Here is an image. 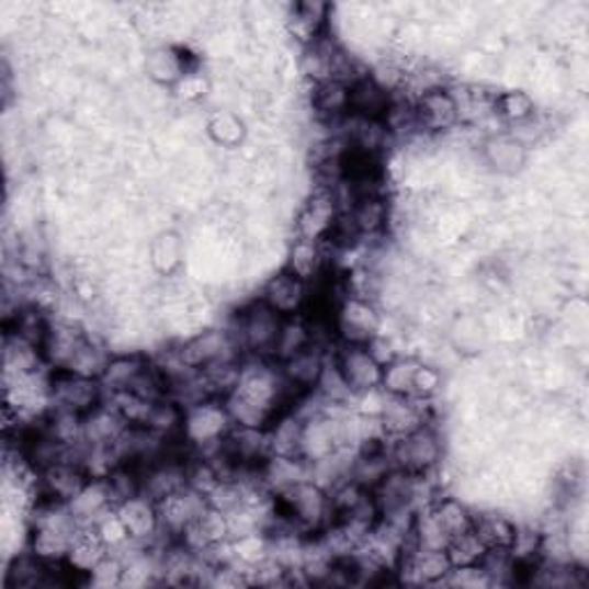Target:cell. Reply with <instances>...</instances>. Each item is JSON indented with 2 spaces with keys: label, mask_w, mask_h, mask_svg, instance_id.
<instances>
[{
  "label": "cell",
  "mask_w": 589,
  "mask_h": 589,
  "mask_svg": "<svg viewBox=\"0 0 589 589\" xmlns=\"http://www.w3.org/2000/svg\"><path fill=\"white\" fill-rule=\"evenodd\" d=\"M274 509L279 521H284L299 536H318L335 521L329 492L314 479L276 495Z\"/></svg>",
  "instance_id": "6da1fadb"
},
{
  "label": "cell",
  "mask_w": 589,
  "mask_h": 589,
  "mask_svg": "<svg viewBox=\"0 0 589 589\" xmlns=\"http://www.w3.org/2000/svg\"><path fill=\"white\" fill-rule=\"evenodd\" d=\"M281 322L284 318L274 314L263 299H256L235 316L230 332L238 339L245 358L272 360Z\"/></svg>",
  "instance_id": "7a4b0ae2"
},
{
  "label": "cell",
  "mask_w": 589,
  "mask_h": 589,
  "mask_svg": "<svg viewBox=\"0 0 589 589\" xmlns=\"http://www.w3.org/2000/svg\"><path fill=\"white\" fill-rule=\"evenodd\" d=\"M337 343L369 346L383 335V314L373 299L360 295H346L339 299L332 314Z\"/></svg>",
  "instance_id": "3957f363"
},
{
  "label": "cell",
  "mask_w": 589,
  "mask_h": 589,
  "mask_svg": "<svg viewBox=\"0 0 589 589\" xmlns=\"http://www.w3.org/2000/svg\"><path fill=\"white\" fill-rule=\"evenodd\" d=\"M389 452L394 467L406 469L410 475L427 477L440 467L444 446L433 423H423V427L410 431L408 435L389 440Z\"/></svg>",
  "instance_id": "277c9868"
},
{
  "label": "cell",
  "mask_w": 589,
  "mask_h": 589,
  "mask_svg": "<svg viewBox=\"0 0 589 589\" xmlns=\"http://www.w3.org/2000/svg\"><path fill=\"white\" fill-rule=\"evenodd\" d=\"M233 429L230 415L224 406V398H207L196 406L184 408L182 442L192 452H207L217 446Z\"/></svg>",
  "instance_id": "5b68a950"
},
{
  "label": "cell",
  "mask_w": 589,
  "mask_h": 589,
  "mask_svg": "<svg viewBox=\"0 0 589 589\" xmlns=\"http://www.w3.org/2000/svg\"><path fill=\"white\" fill-rule=\"evenodd\" d=\"M175 355L184 366L196 369V371L245 360L238 339H235L230 329H222V327L203 329V332L194 335L192 339H186L175 350Z\"/></svg>",
  "instance_id": "8992f818"
},
{
  "label": "cell",
  "mask_w": 589,
  "mask_h": 589,
  "mask_svg": "<svg viewBox=\"0 0 589 589\" xmlns=\"http://www.w3.org/2000/svg\"><path fill=\"white\" fill-rule=\"evenodd\" d=\"M49 396L54 408H63L83 417L102 404L104 389L100 381L56 369L49 373Z\"/></svg>",
  "instance_id": "52a82bcc"
},
{
  "label": "cell",
  "mask_w": 589,
  "mask_h": 589,
  "mask_svg": "<svg viewBox=\"0 0 589 589\" xmlns=\"http://www.w3.org/2000/svg\"><path fill=\"white\" fill-rule=\"evenodd\" d=\"M205 507H207L205 495H201L192 488H182V490L169 495L167 500L157 502L159 530H161L159 544L180 541L184 536V532L190 530V525L205 511Z\"/></svg>",
  "instance_id": "ba28073f"
},
{
  "label": "cell",
  "mask_w": 589,
  "mask_h": 589,
  "mask_svg": "<svg viewBox=\"0 0 589 589\" xmlns=\"http://www.w3.org/2000/svg\"><path fill=\"white\" fill-rule=\"evenodd\" d=\"M332 362L337 364L343 381L352 389V394L360 396L373 389H381L383 381V364L373 358L369 346H343L339 343L335 350Z\"/></svg>",
  "instance_id": "9c48e42d"
},
{
  "label": "cell",
  "mask_w": 589,
  "mask_h": 589,
  "mask_svg": "<svg viewBox=\"0 0 589 589\" xmlns=\"http://www.w3.org/2000/svg\"><path fill=\"white\" fill-rule=\"evenodd\" d=\"M339 215L341 209L335 199V192L329 190V186H320V190L314 192L312 199L299 209V215L295 219L297 238L327 242L329 235L335 233Z\"/></svg>",
  "instance_id": "30bf717a"
},
{
  "label": "cell",
  "mask_w": 589,
  "mask_h": 589,
  "mask_svg": "<svg viewBox=\"0 0 589 589\" xmlns=\"http://www.w3.org/2000/svg\"><path fill=\"white\" fill-rule=\"evenodd\" d=\"M417 127L423 134H444L454 129L458 121L456 102L450 88H431L412 100Z\"/></svg>",
  "instance_id": "8fae6325"
},
{
  "label": "cell",
  "mask_w": 589,
  "mask_h": 589,
  "mask_svg": "<svg viewBox=\"0 0 589 589\" xmlns=\"http://www.w3.org/2000/svg\"><path fill=\"white\" fill-rule=\"evenodd\" d=\"M261 299L281 318H295L302 316L306 306L312 304V286L293 272L284 270L268 279Z\"/></svg>",
  "instance_id": "7c38bea8"
},
{
  "label": "cell",
  "mask_w": 589,
  "mask_h": 589,
  "mask_svg": "<svg viewBox=\"0 0 589 589\" xmlns=\"http://www.w3.org/2000/svg\"><path fill=\"white\" fill-rule=\"evenodd\" d=\"M452 574V562L446 551H429V548H410L400 557L396 576L400 582L408 585H442L446 576Z\"/></svg>",
  "instance_id": "4fadbf2b"
},
{
  "label": "cell",
  "mask_w": 589,
  "mask_h": 589,
  "mask_svg": "<svg viewBox=\"0 0 589 589\" xmlns=\"http://www.w3.org/2000/svg\"><path fill=\"white\" fill-rule=\"evenodd\" d=\"M378 419L387 440L408 435L410 431L423 427V423H431L429 400L417 396H387Z\"/></svg>",
  "instance_id": "5bb4252c"
},
{
  "label": "cell",
  "mask_w": 589,
  "mask_h": 589,
  "mask_svg": "<svg viewBox=\"0 0 589 589\" xmlns=\"http://www.w3.org/2000/svg\"><path fill=\"white\" fill-rule=\"evenodd\" d=\"M341 219L360 240L378 238L389 226V201L385 194L358 196L341 212Z\"/></svg>",
  "instance_id": "9a60e30c"
},
{
  "label": "cell",
  "mask_w": 589,
  "mask_h": 589,
  "mask_svg": "<svg viewBox=\"0 0 589 589\" xmlns=\"http://www.w3.org/2000/svg\"><path fill=\"white\" fill-rule=\"evenodd\" d=\"M115 513L121 516L129 541H134V544L157 546L161 541L157 502L146 498V495H136V498L115 505Z\"/></svg>",
  "instance_id": "2e32d148"
},
{
  "label": "cell",
  "mask_w": 589,
  "mask_h": 589,
  "mask_svg": "<svg viewBox=\"0 0 589 589\" xmlns=\"http://www.w3.org/2000/svg\"><path fill=\"white\" fill-rule=\"evenodd\" d=\"M258 477L261 486L270 495H284L286 490L295 488L302 482L312 479V465L299 456H268L263 465L258 467Z\"/></svg>",
  "instance_id": "e0dca14e"
},
{
  "label": "cell",
  "mask_w": 589,
  "mask_h": 589,
  "mask_svg": "<svg viewBox=\"0 0 589 589\" xmlns=\"http://www.w3.org/2000/svg\"><path fill=\"white\" fill-rule=\"evenodd\" d=\"M329 360V352L316 346H309L306 350L297 352L295 358L281 362L279 371L284 375L286 383L297 389L299 394H309L316 389L320 375L325 371V364Z\"/></svg>",
  "instance_id": "ac0fdd59"
},
{
  "label": "cell",
  "mask_w": 589,
  "mask_h": 589,
  "mask_svg": "<svg viewBox=\"0 0 589 589\" xmlns=\"http://www.w3.org/2000/svg\"><path fill=\"white\" fill-rule=\"evenodd\" d=\"M394 102V92L383 88L371 75L350 83V115L366 121H385Z\"/></svg>",
  "instance_id": "d6986e66"
},
{
  "label": "cell",
  "mask_w": 589,
  "mask_h": 589,
  "mask_svg": "<svg viewBox=\"0 0 589 589\" xmlns=\"http://www.w3.org/2000/svg\"><path fill=\"white\" fill-rule=\"evenodd\" d=\"M86 337L88 335L72 320H52L49 332H46V339L42 343L44 360L52 366V371L65 369L69 360L75 358L79 346L86 341Z\"/></svg>",
  "instance_id": "ffe728a7"
},
{
  "label": "cell",
  "mask_w": 589,
  "mask_h": 589,
  "mask_svg": "<svg viewBox=\"0 0 589 589\" xmlns=\"http://www.w3.org/2000/svg\"><path fill=\"white\" fill-rule=\"evenodd\" d=\"M88 477L75 461L58 463L37 475V498L69 502L86 486Z\"/></svg>",
  "instance_id": "44dd1931"
},
{
  "label": "cell",
  "mask_w": 589,
  "mask_h": 589,
  "mask_svg": "<svg viewBox=\"0 0 589 589\" xmlns=\"http://www.w3.org/2000/svg\"><path fill=\"white\" fill-rule=\"evenodd\" d=\"M482 157L492 173L516 175L521 173L528 163V148H523L507 132L490 134L482 146Z\"/></svg>",
  "instance_id": "7402d4cb"
},
{
  "label": "cell",
  "mask_w": 589,
  "mask_h": 589,
  "mask_svg": "<svg viewBox=\"0 0 589 589\" xmlns=\"http://www.w3.org/2000/svg\"><path fill=\"white\" fill-rule=\"evenodd\" d=\"M67 505L79 528H92L102 516L115 509L106 479H88L86 486Z\"/></svg>",
  "instance_id": "603a6c76"
},
{
  "label": "cell",
  "mask_w": 589,
  "mask_h": 589,
  "mask_svg": "<svg viewBox=\"0 0 589 589\" xmlns=\"http://www.w3.org/2000/svg\"><path fill=\"white\" fill-rule=\"evenodd\" d=\"M180 541L194 553H205L209 548L224 544V541H230L228 516L207 505L205 511L190 525V530L184 532Z\"/></svg>",
  "instance_id": "cb8c5ba5"
},
{
  "label": "cell",
  "mask_w": 589,
  "mask_h": 589,
  "mask_svg": "<svg viewBox=\"0 0 589 589\" xmlns=\"http://www.w3.org/2000/svg\"><path fill=\"white\" fill-rule=\"evenodd\" d=\"M127 429V417L109 398H104L95 410L83 415V442L88 444H115Z\"/></svg>",
  "instance_id": "d4e9b609"
},
{
  "label": "cell",
  "mask_w": 589,
  "mask_h": 589,
  "mask_svg": "<svg viewBox=\"0 0 589 589\" xmlns=\"http://www.w3.org/2000/svg\"><path fill=\"white\" fill-rule=\"evenodd\" d=\"M148 366H150V360L146 355H140V352L111 355V360L102 373V378H100L104 396L132 392L140 375L148 371Z\"/></svg>",
  "instance_id": "484cf974"
},
{
  "label": "cell",
  "mask_w": 589,
  "mask_h": 589,
  "mask_svg": "<svg viewBox=\"0 0 589 589\" xmlns=\"http://www.w3.org/2000/svg\"><path fill=\"white\" fill-rule=\"evenodd\" d=\"M329 14H332V8L327 3H320V0H304V3L291 8L288 31L297 42L309 46L325 35Z\"/></svg>",
  "instance_id": "4316f807"
},
{
  "label": "cell",
  "mask_w": 589,
  "mask_h": 589,
  "mask_svg": "<svg viewBox=\"0 0 589 589\" xmlns=\"http://www.w3.org/2000/svg\"><path fill=\"white\" fill-rule=\"evenodd\" d=\"M314 115L322 125H339L350 115V86L343 81H325L312 92Z\"/></svg>",
  "instance_id": "83f0119b"
},
{
  "label": "cell",
  "mask_w": 589,
  "mask_h": 589,
  "mask_svg": "<svg viewBox=\"0 0 589 589\" xmlns=\"http://www.w3.org/2000/svg\"><path fill=\"white\" fill-rule=\"evenodd\" d=\"M109 553H111L109 546L98 536L95 530L81 528L72 541V546H69V553L65 557V567L69 569V574L88 578V574L95 569Z\"/></svg>",
  "instance_id": "f1b7e54d"
},
{
  "label": "cell",
  "mask_w": 589,
  "mask_h": 589,
  "mask_svg": "<svg viewBox=\"0 0 589 589\" xmlns=\"http://www.w3.org/2000/svg\"><path fill=\"white\" fill-rule=\"evenodd\" d=\"M148 79L161 88H175L184 77H190L186 56L175 46H157L146 58Z\"/></svg>",
  "instance_id": "f546056e"
},
{
  "label": "cell",
  "mask_w": 589,
  "mask_h": 589,
  "mask_svg": "<svg viewBox=\"0 0 589 589\" xmlns=\"http://www.w3.org/2000/svg\"><path fill=\"white\" fill-rule=\"evenodd\" d=\"M286 270L312 286L314 281H318L327 270V245L316 242V240L295 238L288 251Z\"/></svg>",
  "instance_id": "4dcf8cb0"
},
{
  "label": "cell",
  "mask_w": 589,
  "mask_h": 589,
  "mask_svg": "<svg viewBox=\"0 0 589 589\" xmlns=\"http://www.w3.org/2000/svg\"><path fill=\"white\" fill-rule=\"evenodd\" d=\"M182 423H184V408L175 404L173 398L163 396L159 400H152L144 421L138 427L148 429L152 435L167 440V442H180L182 440Z\"/></svg>",
  "instance_id": "1f68e13d"
},
{
  "label": "cell",
  "mask_w": 589,
  "mask_h": 589,
  "mask_svg": "<svg viewBox=\"0 0 589 589\" xmlns=\"http://www.w3.org/2000/svg\"><path fill=\"white\" fill-rule=\"evenodd\" d=\"M302 423L304 419L291 408L281 412L270 427H268V440H270V456H299V438H302Z\"/></svg>",
  "instance_id": "d6a6232c"
},
{
  "label": "cell",
  "mask_w": 589,
  "mask_h": 589,
  "mask_svg": "<svg viewBox=\"0 0 589 589\" xmlns=\"http://www.w3.org/2000/svg\"><path fill=\"white\" fill-rule=\"evenodd\" d=\"M475 534L484 541V546L488 551H509L518 525L511 521L509 516H502L498 511H484V513H475Z\"/></svg>",
  "instance_id": "836d02e7"
},
{
  "label": "cell",
  "mask_w": 589,
  "mask_h": 589,
  "mask_svg": "<svg viewBox=\"0 0 589 589\" xmlns=\"http://www.w3.org/2000/svg\"><path fill=\"white\" fill-rule=\"evenodd\" d=\"M312 346V327L306 316H295V318H284L279 329V339L274 346V355L272 362L281 364L291 358H295L297 352L306 350Z\"/></svg>",
  "instance_id": "e575fe53"
},
{
  "label": "cell",
  "mask_w": 589,
  "mask_h": 589,
  "mask_svg": "<svg viewBox=\"0 0 589 589\" xmlns=\"http://www.w3.org/2000/svg\"><path fill=\"white\" fill-rule=\"evenodd\" d=\"M419 360L410 355H396L389 364L383 366L381 389L387 396H415V373Z\"/></svg>",
  "instance_id": "d590c367"
},
{
  "label": "cell",
  "mask_w": 589,
  "mask_h": 589,
  "mask_svg": "<svg viewBox=\"0 0 589 589\" xmlns=\"http://www.w3.org/2000/svg\"><path fill=\"white\" fill-rule=\"evenodd\" d=\"M109 360H111V352L100 341L86 337V341L75 352V358L69 360V364L63 371L83 375V378L100 381L104 369H106V364H109Z\"/></svg>",
  "instance_id": "8d00e7d4"
},
{
  "label": "cell",
  "mask_w": 589,
  "mask_h": 589,
  "mask_svg": "<svg viewBox=\"0 0 589 589\" xmlns=\"http://www.w3.org/2000/svg\"><path fill=\"white\" fill-rule=\"evenodd\" d=\"M431 507L438 516L442 530L446 532V536H450V541L475 528V513L456 498H435Z\"/></svg>",
  "instance_id": "74e56055"
},
{
  "label": "cell",
  "mask_w": 589,
  "mask_h": 589,
  "mask_svg": "<svg viewBox=\"0 0 589 589\" xmlns=\"http://www.w3.org/2000/svg\"><path fill=\"white\" fill-rule=\"evenodd\" d=\"M207 134L222 148H238L247 136V129H245V123L235 113L217 111L209 117Z\"/></svg>",
  "instance_id": "f35d334b"
},
{
  "label": "cell",
  "mask_w": 589,
  "mask_h": 589,
  "mask_svg": "<svg viewBox=\"0 0 589 589\" xmlns=\"http://www.w3.org/2000/svg\"><path fill=\"white\" fill-rule=\"evenodd\" d=\"M534 113H536L534 100L523 90H509V92H500V95H495V115L502 117L507 125L523 123Z\"/></svg>",
  "instance_id": "ab89813d"
},
{
  "label": "cell",
  "mask_w": 589,
  "mask_h": 589,
  "mask_svg": "<svg viewBox=\"0 0 589 589\" xmlns=\"http://www.w3.org/2000/svg\"><path fill=\"white\" fill-rule=\"evenodd\" d=\"M486 546L484 541L475 534V530H469L461 536H454L450 544H446V557L452 562L454 567H477L482 562V557L486 555Z\"/></svg>",
  "instance_id": "60d3db41"
},
{
  "label": "cell",
  "mask_w": 589,
  "mask_h": 589,
  "mask_svg": "<svg viewBox=\"0 0 589 589\" xmlns=\"http://www.w3.org/2000/svg\"><path fill=\"white\" fill-rule=\"evenodd\" d=\"M150 256H152V265L161 274L173 272L180 265V258H182V245L178 240V235H173V233L159 235L150 249Z\"/></svg>",
  "instance_id": "b9f144b4"
},
{
  "label": "cell",
  "mask_w": 589,
  "mask_h": 589,
  "mask_svg": "<svg viewBox=\"0 0 589 589\" xmlns=\"http://www.w3.org/2000/svg\"><path fill=\"white\" fill-rule=\"evenodd\" d=\"M123 574L125 562L115 553H109L98 567L88 574L86 582L92 587H123Z\"/></svg>",
  "instance_id": "7bdbcfd3"
},
{
  "label": "cell",
  "mask_w": 589,
  "mask_h": 589,
  "mask_svg": "<svg viewBox=\"0 0 589 589\" xmlns=\"http://www.w3.org/2000/svg\"><path fill=\"white\" fill-rule=\"evenodd\" d=\"M440 389H442L440 369L419 362L417 373H415V396L423 398V400H431Z\"/></svg>",
  "instance_id": "ee69618b"
}]
</instances>
